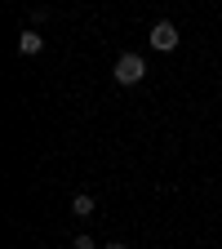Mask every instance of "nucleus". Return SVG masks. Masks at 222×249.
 I'll return each mask as SVG.
<instances>
[{
	"label": "nucleus",
	"instance_id": "obj_1",
	"mask_svg": "<svg viewBox=\"0 0 222 249\" xmlns=\"http://www.w3.org/2000/svg\"><path fill=\"white\" fill-rule=\"evenodd\" d=\"M111 76H116V85H142V76H147V58L142 53H120L116 58V67H111Z\"/></svg>",
	"mask_w": 222,
	"mask_h": 249
},
{
	"label": "nucleus",
	"instance_id": "obj_2",
	"mask_svg": "<svg viewBox=\"0 0 222 249\" xmlns=\"http://www.w3.org/2000/svg\"><path fill=\"white\" fill-rule=\"evenodd\" d=\"M178 40H182V36H178V27H173L169 18H160V22L147 31V45H151L155 53H173V49H178Z\"/></svg>",
	"mask_w": 222,
	"mask_h": 249
},
{
	"label": "nucleus",
	"instance_id": "obj_6",
	"mask_svg": "<svg viewBox=\"0 0 222 249\" xmlns=\"http://www.w3.org/2000/svg\"><path fill=\"white\" fill-rule=\"evenodd\" d=\"M102 249H129V245H120V240H111V245H102Z\"/></svg>",
	"mask_w": 222,
	"mask_h": 249
},
{
	"label": "nucleus",
	"instance_id": "obj_4",
	"mask_svg": "<svg viewBox=\"0 0 222 249\" xmlns=\"http://www.w3.org/2000/svg\"><path fill=\"white\" fill-rule=\"evenodd\" d=\"M93 209H98V200H93V196H89V192H80V196H76V200H71V213H76V218H80V223H85V218H93Z\"/></svg>",
	"mask_w": 222,
	"mask_h": 249
},
{
	"label": "nucleus",
	"instance_id": "obj_3",
	"mask_svg": "<svg viewBox=\"0 0 222 249\" xmlns=\"http://www.w3.org/2000/svg\"><path fill=\"white\" fill-rule=\"evenodd\" d=\"M40 49H45V36H40V31H31V27H27L22 36H18V53H22V58H36Z\"/></svg>",
	"mask_w": 222,
	"mask_h": 249
},
{
	"label": "nucleus",
	"instance_id": "obj_5",
	"mask_svg": "<svg viewBox=\"0 0 222 249\" xmlns=\"http://www.w3.org/2000/svg\"><path fill=\"white\" fill-rule=\"evenodd\" d=\"M71 249H98V245H93V236H85V231H80V236L71 240Z\"/></svg>",
	"mask_w": 222,
	"mask_h": 249
}]
</instances>
